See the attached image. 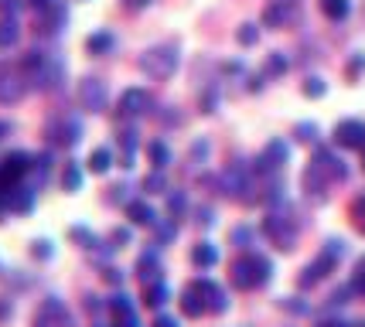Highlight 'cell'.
<instances>
[{
  "instance_id": "1",
  "label": "cell",
  "mask_w": 365,
  "mask_h": 327,
  "mask_svg": "<svg viewBox=\"0 0 365 327\" xmlns=\"http://www.w3.org/2000/svg\"><path fill=\"white\" fill-rule=\"evenodd\" d=\"M21 72H24V78H28L31 89H38V93H51V89L62 85L65 65L58 62L55 55L41 51V48H31V51L21 58Z\"/></svg>"
},
{
  "instance_id": "2",
  "label": "cell",
  "mask_w": 365,
  "mask_h": 327,
  "mask_svg": "<svg viewBox=\"0 0 365 327\" xmlns=\"http://www.w3.org/2000/svg\"><path fill=\"white\" fill-rule=\"evenodd\" d=\"M181 65V51L178 45H154L140 55V72L150 78H171Z\"/></svg>"
},
{
  "instance_id": "3",
  "label": "cell",
  "mask_w": 365,
  "mask_h": 327,
  "mask_svg": "<svg viewBox=\"0 0 365 327\" xmlns=\"http://www.w3.org/2000/svg\"><path fill=\"white\" fill-rule=\"evenodd\" d=\"M270 273H273L270 259L250 252L246 259H239V263L232 266V283H236L239 290H256V286H263V283L270 280Z\"/></svg>"
},
{
  "instance_id": "4",
  "label": "cell",
  "mask_w": 365,
  "mask_h": 327,
  "mask_svg": "<svg viewBox=\"0 0 365 327\" xmlns=\"http://www.w3.org/2000/svg\"><path fill=\"white\" fill-rule=\"evenodd\" d=\"M219 187H222L225 198H232V202H253V174L250 167H242V164H229L222 174H219Z\"/></svg>"
},
{
  "instance_id": "5",
  "label": "cell",
  "mask_w": 365,
  "mask_h": 327,
  "mask_svg": "<svg viewBox=\"0 0 365 327\" xmlns=\"http://www.w3.org/2000/svg\"><path fill=\"white\" fill-rule=\"evenodd\" d=\"M28 78L21 72V65L14 62H0V106H14L28 95Z\"/></svg>"
},
{
  "instance_id": "6",
  "label": "cell",
  "mask_w": 365,
  "mask_h": 327,
  "mask_svg": "<svg viewBox=\"0 0 365 327\" xmlns=\"http://www.w3.org/2000/svg\"><path fill=\"white\" fill-rule=\"evenodd\" d=\"M31 327H76V317H72V311L65 307V300H58V296H45L41 307L34 311Z\"/></svg>"
},
{
  "instance_id": "7",
  "label": "cell",
  "mask_w": 365,
  "mask_h": 327,
  "mask_svg": "<svg viewBox=\"0 0 365 327\" xmlns=\"http://www.w3.org/2000/svg\"><path fill=\"white\" fill-rule=\"evenodd\" d=\"M338 259H341V242L338 239H331L328 246H324V252H321L314 263L304 269V276H301V286H314L318 280H324L328 273H331L334 266H338Z\"/></svg>"
},
{
  "instance_id": "8",
  "label": "cell",
  "mask_w": 365,
  "mask_h": 327,
  "mask_svg": "<svg viewBox=\"0 0 365 327\" xmlns=\"http://www.w3.org/2000/svg\"><path fill=\"white\" fill-rule=\"evenodd\" d=\"M263 232L273 239V246L277 249H294V242H297V225L284 215V212H270V218L263 222Z\"/></svg>"
},
{
  "instance_id": "9",
  "label": "cell",
  "mask_w": 365,
  "mask_h": 327,
  "mask_svg": "<svg viewBox=\"0 0 365 327\" xmlns=\"http://www.w3.org/2000/svg\"><path fill=\"white\" fill-rule=\"evenodd\" d=\"M76 95H79V106L86 109V113H103L106 109V99H110V93H106V82L96 76H86L79 82V89H76Z\"/></svg>"
},
{
  "instance_id": "10",
  "label": "cell",
  "mask_w": 365,
  "mask_h": 327,
  "mask_svg": "<svg viewBox=\"0 0 365 327\" xmlns=\"http://www.w3.org/2000/svg\"><path fill=\"white\" fill-rule=\"evenodd\" d=\"M48 140L55 143V147H76L82 137V120L79 116H58V120H51L48 123Z\"/></svg>"
},
{
  "instance_id": "11",
  "label": "cell",
  "mask_w": 365,
  "mask_h": 327,
  "mask_svg": "<svg viewBox=\"0 0 365 327\" xmlns=\"http://www.w3.org/2000/svg\"><path fill=\"white\" fill-rule=\"evenodd\" d=\"M154 106V99L147 89H137V85H130L127 93L120 95V106H116V116L120 120H137V116H147Z\"/></svg>"
},
{
  "instance_id": "12",
  "label": "cell",
  "mask_w": 365,
  "mask_h": 327,
  "mask_svg": "<svg viewBox=\"0 0 365 327\" xmlns=\"http://www.w3.org/2000/svg\"><path fill=\"white\" fill-rule=\"evenodd\" d=\"M106 311H110L113 327H140V321H137V303H133L127 294H113L110 300H106Z\"/></svg>"
},
{
  "instance_id": "13",
  "label": "cell",
  "mask_w": 365,
  "mask_h": 327,
  "mask_svg": "<svg viewBox=\"0 0 365 327\" xmlns=\"http://www.w3.org/2000/svg\"><path fill=\"white\" fill-rule=\"evenodd\" d=\"M311 167H318L328 181H345V174H349V167H345V164L338 160V154H334V150H328V147H318V150H314Z\"/></svg>"
},
{
  "instance_id": "14",
  "label": "cell",
  "mask_w": 365,
  "mask_h": 327,
  "mask_svg": "<svg viewBox=\"0 0 365 327\" xmlns=\"http://www.w3.org/2000/svg\"><path fill=\"white\" fill-rule=\"evenodd\" d=\"M334 143L345 147V150L365 147V123H359V120H341V123L334 126Z\"/></svg>"
},
{
  "instance_id": "15",
  "label": "cell",
  "mask_w": 365,
  "mask_h": 327,
  "mask_svg": "<svg viewBox=\"0 0 365 327\" xmlns=\"http://www.w3.org/2000/svg\"><path fill=\"white\" fill-rule=\"evenodd\" d=\"M191 286L202 294V300H205V307L212 313H225V311H229V300H225V290H222V286H215L212 280H195Z\"/></svg>"
},
{
  "instance_id": "16",
  "label": "cell",
  "mask_w": 365,
  "mask_h": 327,
  "mask_svg": "<svg viewBox=\"0 0 365 327\" xmlns=\"http://www.w3.org/2000/svg\"><path fill=\"white\" fill-rule=\"evenodd\" d=\"M287 157H290V150H287L284 140H270L267 147H263V154H259V160H256V167L259 171H280L287 164Z\"/></svg>"
},
{
  "instance_id": "17",
  "label": "cell",
  "mask_w": 365,
  "mask_h": 327,
  "mask_svg": "<svg viewBox=\"0 0 365 327\" xmlns=\"http://www.w3.org/2000/svg\"><path fill=\"white\" fill-rule=\"evenodd\" d=\"M127 218L133 222V225H143V229H150V225H154V218H158V212H154L150 204L143 202V198H133V202H127Z\"/></svg>"
},
{
  "instance_id": "18",
  "label": "cell",
  "mask_w": 365,
  "mask_h": 327,
  "mask_svg": "<svg viewBox=\"0 0 365 327\" xmlns=\"http://www.w3.org/2000/svg\"><path fill=\"white\" fill-rule=\"evenodd\" d=\"M168 296H171V290H168V283L164 280L143 283V303H147L150 311H160V307L168 303Z\"/></svg>"
},
{
  "instance_id": "19",
  "label": "cell",
  "mask_w": 365,
  "mask_h": 327,
  "mask_svg": "<svg viewBox=\"0 0 365 327\" xmlns=\"http://www.w3.org/2000/svg\"><path fill=\"white\" fill-rule=\"evenodd\" d=\"M34 21H38V28H41L45 34H55V31H62V28H65L68 11H65V4H58L55 11H45V14H38Z\"/></svg>"
},
{
  "instance_id": "20",
  "label": "cell",
  "mask_w": 365,
  "mask_h": 327,
  "mask_svg": "<svg viewBox=\"0 0 365 327\" xmlns=\"http://www.w3.org/2000/svg\"><path fill=\"white\" fill-rule=\"evenodd\" d=\"M68 239H72L79 249H89V252L103 249V239H99L93 229H86V225H72V229H68Z\"/></svg>"
},
{
  "instance_id": "21",
  "label": "cell",
  "mask_w": 365,
  "mask_h": 327,
  "mask_svg": "<svg viewBox=\"0 0 365 327\" xmlns=\"http://www.w3.org/2000/svg\"><path fill=\"white\" fill-rule=\"evenodd\" d=\"M331 185V181H328V177H324V174L318 171V167H307V171H304V187H307V194H311V198H324V187Z\"/></svg>"
},
{
  "instance_id": "22",
  "label": "cell",
  "mask_w": 365,
  "mask_h": 327,
  "mask_svg": "<svg viewBox=\"0 0 365 327\" xmlns=\"http://www.w3.org/2000/svg\"><path fill=\"white\" fill-rule=\"evenodd\" d=\"M191 263L198 266V269H208V266L219 263V249H215L212 242H198V246L191 249Z\"/></svg>"
},
{
  "instance_id": "23",
  "label": "cell",
  "mask_w": 365,
  "mask_h": 327,
  "mask_svg": "<svg viewBox=\"0 0 365 327\" xmlns=\"http://www.w3.org/2000/svg\"><path fill=\"white\" fill-rule=\"evenodd\" d=\"M181 311L188 313V317H202V313L208 311L205 300H202V294H198L195 286H185V294H181Z\"/></svg>"
},
{
  "instance_id": "24",
  "label": "cell",
  "mask_w": 365,
  "mask_h": 327,
  "mask_svg": "<svg viewBox=\"0 0 365 327\" xmlns=\"http://www.w3.org/2000/svg\"><path fill=\"white\" fill-rule=\"evenodd\" d=\"M21 38V24H17V14H4L0 17V48L17 45Z\"/></svg>"
},
{
  "instance_id": "25",
  "label": "cell",
  "mask_w": 365,
  "mask_h": 327,
  "mask_svg": "<svg viewBox=\"0 0 365 327\" xmlns=\"http://www.w3.org/2000/svg\"><path fill=\"white\" fill-rule=\"evenodd\" d=\"M158 273H160L158 256H154V252H143L140 259H137V276H140L143 283H154V280H160Z\"/></svg>"
},
{
  "instance_id": "26",
  "label": "cell",
  "mask_w": 365,
  "mask_h": 327,
  "mask_svg": "<svg viewBox=\"0 0 365 327\" xmlns=\"http://www.w3.org/2000/svg\"><path fill=\"white\" fill-rule=\"evenodd\" d=\"M113 45H116V38L110 31H96L86 38V48H89V55H110Z\"/></svg>"
},
{
  "instance_id": "27",
  "label": "cell",
  "mask_w": 365,
  "mask_h": 327,
  "mask_svg": "<svg viewBox=\"0 0 365 327\" xmlns=\"http://www.w3.org/2000/svg\"><path fill=\"white\" fill-rule=\"evenodd\" d=\"M147 157H150V167H154V171H164V167L171 164V147L164 140H154L147 147Z\"/></svg>"
},
{
  "instance_id": "28",
  "label": "cell",
  "mask_w": 365,
  "mask_h": 327,
  "mask_svg": "<svg viewBox=\"0 0 365 327\" xmlns=\"http://www.w3.org/2000/svg\"><path fill=\"white\" fill-rule=\"evenodd\" d=\"M113 160H116V157H113L110 147H96L93 154H89V171H93V174H106L113 167Z\"/></svg>"
},
{
  "instance_id": "29",
  "label": "cell",
  "mask_w": 365,
  "mask_h": 327,
  "mask_svg": "<svg viewBox=\"0 0 365 327\" xmlns=\"http://www.w3.org/2000/svg\"><path fill=\"white\" fill-rule=\"evenodd\" d=\"M351 11L349 0H321V14L328 17V21H345Z\"/></svg>"
},
{
  "instance_id": "30",
  "label": "cell",
  "mask_w": 365,
  "mask_h": 327,
  "mask_svg": "<svg viewBox=\"0 0 365 327\" xmlns=\"http://www.w3.org/2000/svg\"><path fill=\"white\" fill-rule=\"evenodd\" d=\"M290 11H294V7H277V4H270V7L263 11V24H267V28H284L287 21H290Z\"/></svg>"
},
{
  "instance_id": "31",
  "label": "cell",
  "mask_w": 365,
  "mask_h": 327,
  "mask_svg": "<svg viewBox=\"0 0 365 327\" xmlns=\"http://www.w3.org/2000/svg\"><path fill=\"white\" fill-rule=\"evenodd\" d=\"M150 229H154V246H168V242H175V239H178V225H175V222H154Z\"/></svg>"
},
{
  "instance_id": "32",
  "label": "cell",
  "mask_w": 365,
  "mask_h": 327,
  "mask_svg": "<svg viewBox=\"0 0 365 327\" xmlns=\"http://www.w3.org/2000/svg\"><path fill=\"white\" fill-rule=\"evenodd\" d=\"M62 187L68 191V194H76L82 187V167L79 164H65V171H62Z\"/></svg>"
},
{
  "instance_id": "33",
  "label": "cell",
  "mask_w": 365,
  "mask_h": 327,
  "mask_svg": "<svg viewBox=\"0 0 365 327\" xmlns=\"http://www.w3.org/2000/svg\"><path fill=\"white\" fill-rule=\"evenodd\" d=\"M304 95H307V99H321V95L328 93V82H324V78H318V76H311V78H304Z\"/></svg>"
},
{
  "instance_id": "34",
  "label": "cell",
  "mask_w": 365,
  "mask_h": 327,
  "mask_svg": "<svg viewBox=\"0 0 365 327\" xmlns=\"http://www.w3.org/2000/svg\"><path fill=\"white\" fill-rule=\"evenodd\" d=\"M143 191H150V194H164L168 191V181H164V171H154L143 177Z\"/></svg>"
},
{
  "instance_id": "35",
  "label": "cell",
  "mask_w": 365,
  "mask_h": 327,
  "mask_svg": "<svg viewBox=\"0 0 365 327\" xmlns=\"http://www.w3.org/2000/svg\"><path fill=\"white\" fill-rule=\"evenodd\" d=\"M263 72H267V76H273V78L284 76V72H287V55H284V51H273L270 58H267V68H263Z\"/></svg>"
},
{
  "instance_id": "36",
  "label": "cell",
  "mask_w": 365,
  "mask_h": 327,
  "mask_svg": "<svg viewBox=\"0 0 365 327\" xmlns=\"http://www.w3.org/2000/svg\"><path fill=\"white\" fill-rule=\"evenodd\" d=\"M236 41L239 45H256V41H259V28H256V24H239V31H236Z\"/></svg>"
},
{
  "instance_id": "37",
  "label": "cell",
  "mask_w": 365,
  "mask_h": 327,
  "mask_svg": "<svg viewBox=\"0 0 365 327\" xmlns=\"http://www.w3.org/2000/svg\"><path fill=\"white\" fill-rule=\"evenodd\" d=\"M31 256L45 263V259H51V256H55V249H51V242H48V239H34V242H31Z\"/></svg>"
},
{
  "instance_id": "38",
  "label": "cell",
  "mask_w": 365,
  "mask_h": 327,
  "mask_svg": "<svg viewBox=\"0 0 365 327\" xmlns=\"http://www.w3.org/2000/svg\"><path fill=\"white\" fill-rule=\"evenodd\" d=\"M294 137H297V140H304V143H314V137H318V126H314V123H301L297 130H294Z\"/></svg>"
},
{
  "instance_id": "39",
  "label": "cell",
  "mask_w": 365,
  "mask_h": 327,
  "mask_svg": "<svg viewBox=\"0 0 365 327\" xmlns=\"http://www.w3.org/2000/svg\"><path fill=\"white\" fill-rule=\"evenodd\" d=\"M58 4H62V0H28V7L34 11V17H38V14H45V11H55Z\"/></svg>"
},
{
  "instance_id": "40",
  "label": "cell",
  "mask_w": 365,
  "mask_h": 327,
  "mask_svg": "<svg viewBox=\"0 0 365 327\" xmlns=\"http://www.w3.org/2000/svg\"><path fill=\"white\" fill-rule=\"evenodd\" d=\"M351 218H355V225H359V232H365V194L359 202L351 204Z\"/></svg>"
},
{
  "instance_id": "41",
  "label": "cell",
  "mask_w": 365,
  "mask_h": 327,
  "mask_svg": "<svg viewBox=\"0 0 365 327\" xmlns=\"http://www.w3.org/2000/svg\"><path fill=\"white\" fill-rule=\"evenodd\" d=\"M99 276H103L106 283H113V286H120V283H123V273H120L116 266H103V273H99Z\"/></svg>"
},
{
  "instance_id": "42",
  "label": "cell",
  "mask_w": 365,
  "mask_h": 327,
  "mask_svg": "<svg viewBox=\"0 0 365 327\" xmlns=\"http://www.w3.org/2000/svg\"><path fill=\"white\" fill-rule=\"evenodd\" d=\"M168 208H171V215H181V212H185V194H171V198H168Z\"/></svg>"
},
{
  "instance_id": "43",
  "label": "cell",
  "mask_w": 365,
  "mask_h": 327,
  "mask_svg": "<svg viewBox=\"0 0 365 327\" xmlns=\"http://www.w3.org/2000/svg\"><path fill=\"white\" fill-rule=\"evenodd\" d=\"M362 68H365V55H355L349 62V76L355 78V76H362Z\"/></svg>"
},
{
  "instance_id": "44",
  "label": "cell",
  "mask_w": 365,
  "mask_h": 327,
  "mask_svg": "<svg viewBox=\"0 0 365 327\" xmlns=\"http://www.w3.org/2000/svg\"><path fill=\"white\" fill-rule=\"evenodd\" d=\"M110 239H113V242H116L113 249H120V246H127V242H130V229H116V232H113Z\"/></svg>"
},
{
  "instance_id": "45",
  "label": "cell",
  "mask_w": 365,
  "mask_h": 327,
  "mask_svg": "<svg viewBox=\"0 0 365 327\" xmlns=\"http://www.w3.org/2000/svg\"><path fill=\"white\" fill-rule=\"evenodd\" d=\"M232 242H239V246H250V242H253V232H250V229H236V232H232Z\"/></svg>"
},
{
  "instance_id": "46",
  "label": "cell",
  "mask_w": 365,
  "mask_h": 327,
  "mask_svg": "<svg viewBox=\"0 0 365 327\" xmlns=\"http://www.w3.org/2000/svg\"><path fill=\"white\" fill-rule=\"evenodd\" d=\"M123 191H127V185H116V187L110 191V202H113V204H120V202H123Z\"/></svg>"
},
{
  "instance_id": "47",
  "label": "cell",
  "mask_w": 365,
  "mask_h": 327,
  "mask_svg": "<svg viewBox=\"0 0 365 327\" xmlns=\"http://www.w3.org/2000/svg\"><path fill=\"white\" fill-rule=\"evenodd\" d=\"M11 313H14V303L11 300H0V321H7Z\"/></svg>"
},
{
  "instance_id": "48",
  "label": "cell",
  "mask_w": 365,
  "mask_h": 327,
  "mask_svg": "<svg viewBox=\"0 0 365 327\" xmlns=\"http://www.w3.org/2000/svg\"><path fill=\"white\" fill-rule=\"evenodd\" d=\"M147 4H150V0H123V7H127V11H143Z\"/></svg>"
},
{
  "instance_id": "49",
  "label": "cell",
  "mask_w": 365,
  "mask_h": 327,
  "mask_svg": "<svg viewBox=\"0 0 365 327\" xmlns=\"http://www.w3.org/2000/svg\"><path fill=\"white\" fill-rule=\"evenodd\" d=\"M154 327H178V321L175 317H168V313H160L158 321H154Z\"/></svg>"
},
{
  "instance_id": "50",
  "label": "cell",
  "mask_w": 365,
  "mask_h": 327,
  "mask_svg": "<svg viewBox=\"0 0 365 327\" xmlns=\"http://www.w3.org/2000/svg\"><path fill=\"white\" fill-rule=\"evenodd\" d=\"M198 225H212V212H208V208L198 212Z\"/></svg>"
},
{
  "instance_id": "51",
  "label": "cell",
  "mask_w": 365,
  "mask_h": 327,
  "mask_svg": "<svg viewBox=\"0 0 365 327\" xmlns=\"http://www.w3.org/2000/svg\"><path fill=\"white\" fill-rule=\"evenodd\" d=\"M270 4H277V7H297L301 0H270Z\"/></svg>"
},
{
  "instance_id": "52",
  "label": "cell",
  "mask_w": 365,
  "mask_h": 327,
  "mask_svg": "<svg viewBox=\"0 0 365 327\" xmlns=\"http://www.w3.org/2000/svg\"><path fill=\"white\" fill-rule=\"evenodd\" d=\"M318 327H345V324H341V321H321Z\"/></svg>"
},
{
  "instance_id": "53",
  "label": "cell",
  "mask_w": 365,
  "mask_h": 327,
  "mask_svg": "<svg viewBox=\"0 0 365 327\" xmlns=\"http://www.w3.org/2000/svg\"><path fill=\"white\" fill-rule=\"evenodd\" d=\"M0 133H7V123H0Z\"/></svg>"
}]
</instances>
